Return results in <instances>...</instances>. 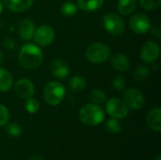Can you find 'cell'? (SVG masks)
<instances>
[{
  "label": "cell",
  "instance_id": "cell-33",
  "mask_svg": "<svg viewBox=\"0 0 161 160\" xmlns=\"http://www.w3.org/2000/svg\"><path fill=\"white\" fill-rule=\"evenodd\" d=\"M3 58H4V56H3L2 52L0 51V64H1V63H2V61H3Z\"/></svg>",
  "mask_w": 161,
  "mask_h": 160
},
{
  "label": "cell",
  "instance_id": "cell-11",
  "mask_svg": "<svg viewBox=\"0 0 161 160\" xmlns=\"http://www.w3.org/2000/svg\"><path fill=\"white\" fill-rule=\"evenodd\" d=\"M14 91L16 95L21 98L27 99L33 96L35 93L34 84L28 79H20L14 85Z\"/></svg>",
  "mask_w": 161,
  "mask_h": 160
},
{
  "label": "cell",
  "instance_id": "cell-31",
  "mask_svg": "<svg viewBox=\"0 0 161 160\" xmlns=\"http://www.w3.org/2000/svg\"><path fill=\"white\" fill-rule=\"evenodd\" d=\"M152 35H154L157 38H160L161 36V29L159 26H155L152 28Z\"/></svg>",
  "mask_w": 161,
  "mask_h": 160
},
{
  "label": "cell",
  "instance_id": "cell-8",
  "mask_svg": "<svg viewBox=\"0 0 161 160\" xmlns=\"http://www.w3.org/2000/svg\"><path fill=\"white\" fill-rule=\"evenodd\" d=\"M32 38L37 45L47 46L54 41L55 31L48 25H42L34 31Z\"/></svg>",
  "mask_w": 161,
  "mask_h": 160
},
{
  "label": "cell",
  "instance_id": "cell-27",
  "mask_svg": "<svg viewBox=\"0 0 161 160\" xmlns=\"http://www.w3.org/2000/svg\"><path fill=\"white\" fill-rule=\"evenodd\" d=\"M140 3L143 8L151 10L160 6L161 0H140Z\"/></svg>",
  "mask_w": 161,
  "mask_h": 160
},
{
  "label": "cell",
  "instance_id": "cell-4",
  "mask_svg": "<svg viewBox=\"0 0 161 160\" xmlns=\"http://www.w3.org/2000/svg\"><path fill=\"white\" fill-rule=\"evenodd\" d=\"M110 56L109 47L104 42H94L86 50V57L92 63H104Z\"/></svg>",
  "mask_w": 161,
  "mask_h": 160
},
{
  "label": "cell",
  "instance_id": "cell-23",
  "mask_svg": "<svg viewBox=\"0 0 161 160\" xmlns=\"http://www.w3.org/2000/svg\"><path fill=\"white\" fill-rule=\"evenodd\" d=\"M6 132L9 137L17 138L22 134V127L18 123L12 122V123H7L6 124Z\"/></svg>",
  "mask_w": 161,
  "mask_h": 160
},
{
  "label": "cell",
  "instance_id": "cell-3",
  "mask_svg": "<svg viewBox=\"0 0 161 160\" xmlns=\"http://www.w3.org/2000/svg\"><path fill=\"white\" fill-rule=\"evenodd\" d=\"M65 96V87L57 81H51L46 84L43 90V98L50 106H58Z\"/></svg>",
  "mask_w": 161,
  "mask_h": 160
},
{
  "label": "cell",
  "instance_id": "cell-19",
  "mask_svg": "<svg viewBox=\"0 0 161 160\" xmlns=\"http://www.w3.org/2000/svg\"><path fill=\"white\" fill-rule=\"evenodd\" d=\"M137 6V0H119L117 4L118 11L123 15L132 13Z\"/></svg>",
  "mask_w": 161,
  "mask_h": 160
},
{
  "label": "cell",
  "instance_id": "cell-10",
  "mask_svg": "<svg viewBox=\"0 0 161 160\" xmlns=\"http://www.w3.org/2000/svg\"><path fill=\"white\" fill-rule=\"evenodd\" d=\"M160 48L157 42L147 41L144 43L143 47L141 51V57L143 61L147 63L155 62L159 58Z\"/></svg>",
  "mask_w": 161,
  "mask_h": 160
},
{
  "label": "cell",
  "instance_id": "cell-7",
  "mask_svg": "<svg viewBox=\"0 0 161 160\" xmlns=\"http://www.w3.org/2000/svg\"><path fill=\"white\" fill-rule=\"evenodd\" d=\"M125 104L128 108L134 109V110H139L142 108L144 106V96L142 93V91L138 89L132 88L128 89L127 91H125L124 93V100Z\"/></svg>",
  "mask_w": 161,
  "mask_h": 160
},
{
  "label": "cell",
  "instance_id": "cell-9",
  "mask_svg": "<svg viewBox=\"0 0 161 160\" xmlns=\"http://www.w3.org/2000/svg\"><path fill=\"white\" fill-rule=\"evenodd\" d=\"M129 26L134 33L145 34L151 28V22L145 14L137 13L129 19Z\"/></svg>",
  "mask_w": 161,
  "mask_h": 160
},
{
  "label": "cell",
  "instance_id": "cell-35",
  "mask_svg": "<svg viewBox=\"0 0 161 160\" xmlns=\"http://www.w3.org/2000/svg\"><path fill=\"white\" fill-rule=\"evenodd\" d=\"M156 160H161L160 156H158V157H157V158H156Z\"/></svg>",
  "mask_w": 161,
  "mask_h": 160
},
{
  "label": "cell",
  "instance_id": "cell-20",
  "mask_svg": "<svg viewBox=\"0 0 161 160\" xmlns=\"http://www.w3.org/2000/svg\"><path fill=\"white\" fill-rule=\"evenodd\" d=\"M87 87V81L85 78L79 75L73 76L69 81V88L74 92H81Z\"/></svg>",
  "mask_w": 161,
  "mask_h": 160
},
{
  "label": "cell",
  "instance_id": "cell-12",
  "mask_svg": "<svg viewBox=\"0 0 161 160\" xmlns=\"http://www.w3.org/2000/svg\"><path fill=\"white\" fill-rule=\"evenodd\" d=\"M50 72L57 78L63 79L69 74V66L62 59H55L50 64Z\"/></svg>",
  "mask_w": 161,
  "mask_h": 160
},
{
  "label": "cell",
  "instance_id": "cell-34",
  "mask_svg": "<svg viewBox=\"0 0 161 160\" xmlns=\"http://www.w3.org/2000/svg\"><path fill=\"white\" fill-rule=\"evenodd\" d=\"M2 11H3V5H2V2L0 1V14L2 13Z\"/></svg>",
  "mask_w": 161,
  "mask_h": 160
},
{
  "label": "cell",
  "instance_id": "cell-16",
  "mask_svg": "<svg viewBox=\"0 0 161 160\" xmlns=\"http://www.w3.org/2000/svg\"><path fill=\"white\" fill-rule=\"evenodd\" d=\"M111 65L114 68V70L124 73L126 72L129 69V60L128 58L123 55V54H116L113 56L111 59Z\"/></svg>",
  "mask_w": 161,
  "mask_h": 160
},
{
  "label": "cell",
  "instance_id": "cell-29",
  "mask_svg": "<svg viewBox=\"0 0 161 160\" xmlns=\"http://www.w3.org/2000/svg\"><path fill=\"white\" fill-rule=\"evenodd\" d=\"M112 85H113V88L116 89L117 91H122L125 87V80L123 76H117L113 79V82H112Z\"/></svg>",
  "mask_w": 161,
  "mask_h": 160
},
{
  "label": "cell",
  "instance_id": "cell-2",
  "mask_svg": "<svg viewBox=\"0 0 161 160\" xmlns=\"http://www.w3.org/2000/svg\"><path fill=\"white\" fill-rule=\"evenodd\" d=\"M78 118L86 125H98L105 120V112L99 105L88 104L80 108Z\"/></svg>",
  "mask_w": 161,
  "mask_h": 160
},
{
  "label": "cell",
  "instance_id": "cell-1",
  "mask_svg": "<svg viewBox=\"0 0 161 160\" xmlns=\"http://www.w3.org/2000/svg\"><path fill=\"white\" fill-rule=\"evenodd\" d=\"M42 51L37 44L25 43L20 50L19 62L22 67L27 70L38 68L42 62Z\"/></svg>",
  "mask_w": 161,
  "mask_h": 160
},
{
  "label": "cell",
  "instance_id": "cell-5",
  "mask_svg": "<svg viewBox=\"0 0 161 160\" xmlns=\"http://www.w3.org/2000/svg\"><path fill=\"white\" fill-rule=\"evenodd\" d=\"M103 24L106 30L112 36H119L123 34L125 28L124 19L113 12L105 14L103 18Z\"/></svg>",
  "mask_w": 161,
  "mask_h": 160
},
{
  "label": "cell",
  "instance_id": "cell-28",
  "mask_svg": "<svg viewBox=\"0 0 161 160\" xmlns=\"http://www.w3.org/2000/svg\"><path fill=\"white\" fill-rule=\"evenodd\" d=\"M8 118H9V112L8 108L4 105L0 104V127L6 125V124L8 122Z\"/></svg>",
  "mask_w": 161,
  "mask_h": 160
},
{
  "label": "cell",
  "instance_id": "cell-15",
  "mask_svg": "<svg viewBox=\"0 0 161 160\" xmlns=\"http://www.w3.org/2000/svg\"><path fill=\"white\" fill-rule=\"evenodd\" d=\"M35 31V25L33 22L29 19H25L21 22L19 25V34L21 38L25 41H29L33 37Z\"/></svg>",
  "mask_w": 161,
  "mask_h": 160
},
{
  "label": "cell",
  "instance_id": "cell-14",
  "mask_svg": "<svg viewBox=\"0 0 161 160\" xmlns=\"http://www.w3.org/2000/svg\"><path fill=\"white\" fill-rule=\"evenodd\" d=\"M147 124L148 126L156 132L161 131V109L159 108H153L149 111L147 118Z\"/></svg>",
  "mask_w": 161,
  "mask_h": 160
},
{
  "label": "cell",
  "instance_id": "cell-13",
  "mask_svg": "<svg viewBox=\"0 0 161 160\" xmlns=\"http://www.w3.org/2000/svg\"><path fill=\"white\" fill-rule=\"evenodd\" d=\"M34 0H3L4 5L11 11L22 12L33 5Z\"/></svg>",
  "mask_w": 161,
  "mask_h": 160
},
{
  "label": "cell",
  "instance_id": "cell-22",
  "mask_svg": "<svg viewBox=\"0 0 161 160\" xmlns=\"http://www.w3.org/2000/svg\"><path fill=\"white\" fill-rule=\"evenodd\" d=\"M90 97H91V100L92 101L93 104H96V105H102L106 102V93L102 91V90H99V89H94L91 91L90 93Z\"/></svg>",
  "mask_w": 161,
  "mask_h": 160
},
{
  "label": "cell",
  "instance_id": "cell-17",
  "mask_svg": "<svg viewBox=\"0 0 161 160\" xmlns=\"http://www.w3.org/2000/svg\"><path fill=\"white\" fill-rule=\"evenodd\" d=\"M13 84L11 74L6 69L0 68V91L6 92L10 90Z\"/></svg>",
  "mask_w": 161,
  "mask_h": 160
},
{
  "label": "cell",
  "instance_id": "cell-18",
  "mask_svg": "<svg viewBox=\"0 0 161 160\" xmlns=\"http://www.w3.org/2000/svg\"><path fill=\"white\" fill-rule=\"evenodd\" d=\"M77 4L82 10L91 12L99 9L104 4V0H77Z\"/></svg>",
  "mask_w": 161,
  "mask_h": 160
},
{
  "label": "cell",
  "instance_id": "cell-24",
  "mask_svg": "<svg viewBox=\"0 0 161 160\" xmlns=\"http://www.w3.org/2000/svg\"><path fill=\"white\" fill-rule=\"evenodd\" d=\"M149 74H150L149 68L146 67V66H143V65L139 66V67L135 70V72H134V77H135V79H136L137 81H139V82H143V81H145V80L148 78Z\"/></svg>",
  "mask_w": 161,
  "mask_h": 160
},
{
  "label": "cell",
  "instance_id": "cell-32",
  "mask_svg": "<svg viewBox=\"0 0 161 160\" xmlns=\"http://www.w3.org/2000/svg\"><path fill=\"white\" fill-rule=\"evenodd\" d=\"M28 160H44V158L41 155H39V154H32L29 157Z\"/></svg>",
  "mask_w": 161,
  "mask_h": 160
},
{
  "label": "cell",
  "instance_id": "cell-30",
  "mask_svg": "<svg viewBox=\"0 0 161 160\" xmlns=\"http://www.w3.org/2000/svg\"><path fill=\"white\" fill-rule=\"evenodd\" d=\"M4 44L6 46V48L8 49H14V46H15V41L12 38H9V37H7L5 38L4 40Z\"/></svg>",
  "mask_w": 161,
  "mask_h": 160
},
{
  "label": "cell",
  "instance_id": "cell-6",
  "mask_svg": "<svg viewBox=\"0 0 161 160\" xmlns=\"http://www.w3.org/2000/svg\"><path fill=\"white\" fill-rule=\"evenodd\" d=\"M106 110L108 114L115 119H125L128 115V108L119 98H111L107 102Z\"/></svg>",
  "mask_w": 161,
  "mask_h": 160
},
{
  "label": "cell",
  "instance_id": "cell-25",
  "mask_svg": "<svg viewBox=\"0 0 161 160\" xmlns=\"http://www.w3.org/2000/svg\"><path fill=\"white\" fill-rule=\"evenodd\" d=\"M77 8H77V6L75 4H74L72 2H66V3H64L61 6L60 11H61V13L64 16H66V17H72V16H74V15L76 14Z\"/></svg>",
  "mask_w": 161,
  "mask_h": 160
},
{
  "label": "cell",
  "instance_id": "cell-26",
  "mask_svg": "<svg viewBox=\"0 0 161 160\" xmlns=\"http://www.w3.org/2000/svg\"><path fill=\"white\" fill-rule=\"evenodd\" d=\"M25 108L28 113L35 114L36 112H38V110L40 108V104L36 99L30 97V98L26 99V101L25 103Z\"/></svg>",
  "mask_w": 161,
  "mask_h": 160
},
{
  "label": "cell",
  "instance_id": "cell-21",
  "mask_svg": "<svg viewBox=\"0 0 161 160\" xmlns=\"http://www.w3.org/2000/svg\"><path fill=\"white\" fill-rule=\"evenodd\" d=\"M106 129L110 133V134H119L122 131V124L118 121V119L111 118L106 122Z\"/></svg>",
  "mask_w": 161,
  "mask_h": 160
}]
</instances>
